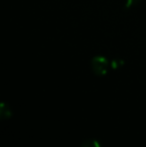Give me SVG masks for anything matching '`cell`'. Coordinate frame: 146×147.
<instances>
[{
    "label": "cell",
    "instance_id": "obj_1",
    "mask_svg": "<svg viewBox=\"0 0 146 147\" xmlns=\"http://www.w3.org/2000/svg\"><path fill=\"white\" fill-rule=\"evenodd\" d=\"M91 67L96 75L103 76L108 72L109 67H111V62L104 56H95L91 61Z\"/></svg>",
    "mask_w": 146,
    "mask_h": 147
},
{
    "label": "cell",
    "instance_id": "obj_2",
    "mask_svg": "<svg viewBox=\"0 0 146 147\" xmlns=\"http://www.w3.org/2000/svg\"><path fill=\"white\" fill-rule=\"evenodd\" d=\"M0 116L2 119H5V118H9L11 116V112L8 108H5V104L1 103V106H0Z\"/></svg>",
    "mask_w": 146,
    "mask_h": 147
},
{
    "label": "cell",
    "instance_id": "obj_3",
    "mask_svg": "<svg viewBox=\"0 0 146 147\" xmlns=\"http://www.w3.org/2000/svg\"><path fill=\"white\" fill-rule=\"evenodd\" d=\"M81 147H101L100 143L97 141V140H94V139H89V140H86L82 143Z\"/></svg>",
    "mask_w": 146,
    "mask_h": 147
},
{
    "label": "cell",
    "instance_id": "obj_4",
    "mask_svg": "<svg viewBox=\"0 0 146 147\" xmlns=\"http://www.w3.org/2000/svg\"><path fill=\"white\" fill-rule=\"evenodd\" d=\"M122 64H123L122 60L114 59V60H112V61H111V68H112V69H117V68L120 67Z\"/></svg>",
    "mask_w": 146,
    "mask_h": 147
},
{
    "label": "cell",
    "instance_id": "obj_5",
    "mask_svg": "<svg viewBox=\"0 0 146 147\" xmlns=\"http://www.w3.org/2000/svg\"><path fill=\"white\" fill-rule=\"evenodd\" d=\"M140 1L141 0H126V2H125V7L130 8V7H132V6L138 4Z\"/></svg>",
    "mask_w": 146,
    "mask_h": 147
}]
</instances>
